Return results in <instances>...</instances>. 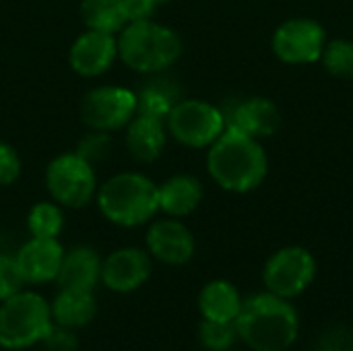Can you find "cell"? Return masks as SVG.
<instances>
[{
	"label": "cell",
	"mask_w": 353,
	"mask_h": 351,
	"mask_svg": "<svg viewBox=\"0 0 353 351\" xmlns=\"http://www.w3.org/2000/svg\"><path fill=\"white\" fill-rule=\"evenodd\" d=\"M81 12L85 25L95 31L114 35L128 25L124 0H83Z\"/></svg>",
	"instance_id": "obj_22"
},
{
	"label": "cell",
	"mask_w": 353,
	"mask_h": 351,
	"mask_svg": "<svg viewBox=\"0 0 353 351\" xmlns=\"http://www.w3.org/2000/svg\"><path fill=\"white\" fill-rule=\"evenodd\" d=\"M151 275L149 254L139 248H122L105 259L101 265V281L112 292H132L141 288Z\"/></svg>",
	"instance_id": "obj_11"
},
{
	"label": "cell",
	"mask_w": 353,
	"mask_h": 351,
	"mask_svg": "<svg viewBox=\"0 0 353 351\" xmlns=\"http://www.w3.org/2000/svg\"><path fill=\"white\" fill-rule=\"evenodd\" d=\"M27 223L33 238H56L62 230V213L52 203H39L31 209Z\"/></svg>",
	"instance_id": "obj_25"
},
{
	"label": "cell",
	"mask_w": 353,
	"mask_h": 351,
	"mask_svg": "<svg viewBox=\"0 0 353 351\" xmlns=\"http://www.w3.org/2000/svg\"><path fill=\"white\" fill-rule=\"evenodd\" d=\"M41 341H46L50 351H74L77 348V339L70 333V329L60 327V325H52Z\"/></svg>",
	"instance_id": "obj_30"
},
{
	"label": "cell",
	"mask_w": 353,
	"mask_h": 351,
	"mask_svg": "<svg viewBox=\"0 0 353 351\" xmlns=\"http://www.w3.org/2000/svg\"><path fill=\"white\" fill-rule=\"evenodd\" d=\"M316 351H353V335L347 329H331L321 337Z\"/></svg>",
	"instance_id": "obj_29"
},
{
	"label": "cell",
	"mask_w": 353,
	"mask_h": 351,
	"mask_svg": "<svg viewBox=\"0 0 353 351\" xmlns=\"http://www.w3.org/2000/svg\"><path fill=\"white\" fill-rule=\"evenodd\" d=\"M325 68L341 79H353V41L350 39H333L323 50Z\"/></svg>",
	"instance_id": "obj_24"
},
{
	"label": "cell",
	"mask_w": 353,
	"mask_h": 351,
	"mask_svg": "<svg viewBox=\"0 0 353 351\" xmlns=\"http://www.w3.org/2000/svg\"><path fill=\"white\" fill-rule=\"evenodd\" d=\"M50 306L33 292H19L0 306V345L25 350L41 341L50 331Z\"/></svg>",
	"instance_id": "obj_5"
},
{
	"label": "cell",
	"mask_w": 353,
	"mask_h": 351,
	"mask_svg": "<svg viewBox=\"0 0 353 351\" xmlns=\"http://www.w3.org/2000/svg\"><path fill=\"white\" fill-rule=\"evenodd\" d=\"M199 308L203 319L207 321H219V323H234L240 308H242V296L230 281L217 279L203 288L199 296Z\"/></svg>",
	"instance_id": "obj_18"
},
{
	"label": "cell",
	"mask_w": 353,
	"mask_h": 351,
	"mask_svg": "<svg viewBox=\"0 0 353 351\" xmlns=\"http://www.w3.org/2000/svg\"><path fill=\"white\" fill-rule=\"evenodd\" d=\"M126 145L132 157L139 161H153L161 155L165 145V128L163 120L139 114L134 120L128 122Z\"/></svg>",
	"instance_id": "obj_17"
},
{
	"label": "cell",
	"mask_w": 353,
	"mask_h": 351,
	"mask_svg": "<svg viewBox=\"0 0 353 351\" xmlns=\"http://www.w3.org/2000/svg\"><path fill=\"white\" fill-rule=\"evenodd\" d=\"M234 325L238 339L252 351H285L300 335V317L292 300L271 292H261L242 300Z\"/></svg>",
	"instance_id": "obj_1"
},
{
	"label": "cell",
	"mask_w": 353,
	"mask_h": 351,
	"mask_svg": "<svg viewBox=\"0 0 353 351\" xmlns=\"http://www.w3.org/2000/svg\"><path fill=\"white\" fill-rule=\"evenodd\" d=\"M151 2H153V4L157 6V4H163V2H170V0H151Z\"/></svg>",
	"instance_id": "obj_32"
},
{
	"label": "cell",
	"mask_w": 353,
	"mask_h": 351,
	"mask_svg": "<svg viewBox=\"0 0 353 351\" xmlns=\"http://www.w3.org/2000/svg\"><path fill=\"white\" fill-rule=\"evenodd\" d=\"M118 43L112 33L89 29L79 35L70 48V66L83 77H97L105 72L116 60Z\"/></svg>",
	"instance_id": "obj_12"
},
{
	"label": "cell",
	"mask_w": 353,
	"mask_h": 351,
	"mask_svg": "<svg viewBox=\"0 0 353 351\" xmlns=\"http://www.w3.org/2000/svg\"><path fill=\"white\" fill-rule=\"evenodd\" d=\"M124 6H126V14H128V23L147 21V19H151V14L157 8L151 0H124Z\"/></svg>",
	"instance_id": "obj_31"
},
{
	"label": "cell",
	"mask_w": 353,
	"mask_h": 351,
	"mask_svg": "<svg viewBox=\"0 0 353 351\" xmlns=\"http://www.w3.org/2000/svg\"><path fill=\"white\" fill-rule=\"evenodd\" d=\"M101 277L99 257L91 248H74L64 254L60 271L56 275L62 290L72 292H93L95 283Z\"/></svg>",
	"instance_id": "obj_16"
},
{
	"label": "cell",
	"mask_w": 353,
	"mask_h": 351,
	"mask_svg": "<svg viewBox=\"0 0 353 351\" xmlns=\"http://www.w3.org/2000/svg\"><path fill=\"white\" fill-rule=\"evenodd\" d=\"M50 194L66 207H83L95 194V172L77 153L56 157L46 172Z\"/></svg>",
	"instance_id": "obj_8"
},
{
	"label": "cell",
	"mask_w": 353,
	"mask_h": 351,
	"mask_svg": "<svg viewBox=\"0 0 353 351\" xmlns=\"http://www.w3.org/2000/svg\"><path fill=\"white\" fill-rule=\"evenodd\" d=\"M50 312H52V319L56 321V325L66 327V329H79L93 321L95 298L91 296V292L62 290L58 294V298L54 300Z\"/></svg>",
	"instance_id": "obj_20"
},
{
	"label": "cell",
	"mask_w": 353,
	"mask_h": 351,
	"mask_svg": "<svg viewBox=\"0 0 353 351\" xmlns=\"http://www.w3.org/2000/svg\"><path fill=\"white\" fill-rule=\"evenodd\" d=\"M199 341L209 351H228L238 341V331L234 323H219L203 319L199 327Z\"/></svg>",
	"instance_id": "obj_23"
},
{
	"label": "cell",
	"mask_w": 353,
	"mask_h": 351,
	"mask_svg": "<svg viewBox=\"0 0 353 351\" xmlns=\"http://www.w3.org/2000/svg\"><path fill=\"white\" fill-rule=\"evenodd\" d=\"M325 46V29L314 19H290L281 23L273 35V52L288 64L316 62Z\"/></svg>",
	"instance_id": "obj_9"
},
{
	"label": "cell",
	"mask_w": 353,
	"mask_h": 351,
	"mask_svg": "<svg viewBox=\"0 0 353 351\" xmlns=\"http://www.w3.org/2000/svg\"><path fill=\"white\" fill-rule=\"evenodd\" d=\"M180 101V89L168 79H155L147 83L137 95V112L165 120L174 106Z\"/></svg>",
	"instance_id": "obj_21"
},
{
	"label": "cell",
	"mask_w": 353,
	"mask_h": 351,
	"mask_svg": "<svg viewBox=\"0 0 353 351\" xmlns=\"http://www.w3.org/2000/svg\"><path fill=\"white\" fill-rule=\"evenodd\" d=\"M147 246L149 252L165 265H186L194 254V238L190 230L176 219L153 223L147 234Z\"/></svg>",
	"instance_id": "obj_13"
},
{
	"label": "cell",
	"mask_w": 353,
	"mask_h": 351,
	"mask_svg": "<svg viewBox=\"0 0 353 351\" xmlns=\"http://www.w3.org/2000/svg\"><path fill=\"white\" fill-rule=\"evenodd\" d=\"M225 116V128L240 130L252 139H265L277 132L281 124L279 108L267 97H250L240 101Z\"/></svg>",
	"instance_id": "obj_14"
},
{
	"label": "cell",
	"mask_w": 353,
	"mask_h": 351,
	"mask_svg": "<svg viewBox=\"0 0 353 351\" xmlns=\"http://www.w3.org/2000/svg\"><path fill=\"white\" fill-rule=\"evenodd\" d=\"M207 168L221 188L230 192H250L267 178L269 159L259 139L225 128L209 149Z\"/></svg>",
	"instance_id": "obj_2"
},
{
	"label": "cell",
	"mask_w": 353,
	"mask_h": 351,
	"mask_svg": "<svg viewBox=\"0 0 353 351\" xmlns=\"http://www.w3.org/2000/svg\"><path fill=\"white\" fill-rule=\"evenodd\" d=\"M203 201V186L192 176H174L159 186V209L172 217L190 215Z\"/></svg>",
	"instance_id": "obj_19"
},
{
	"label": "cell",
	"mask_w": 353,
	"mask_h": 351,
	"mask_svg": "<svg viewBox=\"0 0 353 351\" xmlns=\"http://www.w3.org/2000/svg\"><path fill=\"white\" fill-rule=\"evenodd\" d=\"M165 120L174 139L194 149L211 147L225 130L223 112L201 99H180Z\"/></svg>",
	"instance_id": "obj_7"
},
{
	"label": "cell",
	"mask_w": 353,
	"mask_h": 351,
	"mask_svg": "<svg viewBox=\"0 0 353 351\" xmlns=\"http://www.w3.org/2000/svg\"><path fill=\"white\" fill-rule=\"evenodd\" d=\"M137 93L124 87H99L89 91L81 103V116L93 130H116L132 120Z\"/></svg>",
	"instance_id": "obj_10"
},
{
	"label": "cell",
	"mask_w": 353,
	"mask_h": 351,
	"mask_svg": "<svg viewBox=\"0 0 353 351\" xmlns=\"http://www.w3.org/2000/svg\"><path fill=\"white\" fill-rule=\"evenodd\" d=\"M118 54L126 66L139 72H159L182 56L180 35L159 23L134 21L122 29Z\"/></svg>",
	"instance_id": "obj_3"
},
{
	"label": "cell",
	"mask_w": 353,
	"mask_h": 351,
	"mask_svg": "<svg viewBox=\"0 0 353 351\" xmlns=\"http://www.w3.org/2000/svg\"><path fill=\"white\" fill-rule=\"evenodd\" d=\"M316 277V261L304 246H285L269 257L263 269L267 292L294 300L302 296Z\"/></svg>",
	"instance_id": "obj_6"
},
{
	"label": "cell",
	"mask_w": 353,
	"mask_h": 351,
	"mask_svg": "<svg viewBox=\"0 0 353 351\" xmlns=\"http://www.w3.org/2000/svg\"><path fill=\"white\" fill-rule=\"evenodd\" d=\"M110 147H112L110 137H108L103 130H95V132L87 134V137L79 143L77 155L83 157L85 161L93 163V161H101V159L110 153Z\"/></svg>",
	"instance_id": "obj_27"
},
{
	"label": "cell",
	"mask_w": 353,
	"mask_h": 351,
	"mask_svg": "<svg viewBox=\"0 0 353 351\" xmlns=\"http://www.w3.org/2000/svg\"><path fill=\"white\" fill-rule=\"evenodd\" d=\"M25 285L23 273L17 265V259L0 254V300H8L10 296L19 294Z\"/></svg>",
	"instance_id": "obj_26"
},
{
	"label": "cell",
	"mask_w": 353,
	"mask_h": 351,
	"mask_svg": "<svg viewBox=\"0 0 353 351\" xmlns=\"http://www.w3.org/2000/svg\"><path fill=\"white\" fill-rule=\"evenodd\" d=\"M21 172V159L17 151L0 141V186L12 184L19 178Z\"/></svg>",
	"instance_id": "obj_28"
},
{
	"label": "cell",
	"mask_w": 353,
	"mask_h": 351,
	"mask_svg": "<svg viewBox=\"0 0 353 351\" xmlns=\"http://www.w3.org/2000/svg\"><path fill=\"white\" fill-rule=\"evenodd\" d=\"M97 203L112 223L132 228L159 211V188L141 174H118L101 186Z\"/></svg>",
	"instance_id": "obj_4"
},
{
	"label": "cell",
	"mask_w": 353,
	"mask_h": 351,
	"mask_svg": "<svg viewBox=\"0 0 353 351\" xmlns=\"http://www.w3.org/2000/svg\"><path fill=\"white\" fill-rule=\"evenodd\" d=\"M64 259L62 246L56 238H33L17 254V265L25 283H43L56 279Z\"/></svg>",
	"instance_id": "obj_15"
}]
</instances>
